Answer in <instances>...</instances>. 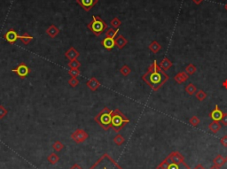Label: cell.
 I'll return each mask as SVG.
<instances>
[{
    "label": "cell",
    "instance_id": "cell-30",
    "mask_svg": "<svg viewBox=\"0 0 227 169\" xmlns=\"http://www.w3.org/2000/svg\"><path fill=\"white\" fill-rule=\"evenodd\" d=\"M195 96H196V98H197L199 101H203L204 99H206V98H207L206 92H204L202 90H197L196 93H195Z\"/></svg>",
    "mask_w": 227,
    "mask_h": 169
},
{
    "label": "cell",
    "instance_id": "cell-35",
    "mask_svg": "<svg viewBox=\"0 0 227 169\" xmlns=\"http://www.w3.org/2000/svg\"><path fill=\"white\" fill-rule=\"evenodd\" d=\"M69 84L71 86V87H76L77 85L79 84V80L77 79V78H73V77H71L70 79L69 80Z\"/></svg>",
    "mask_w": 227,
    "mask_h": 169
},
{
    "label": "cell",
    "instance_id": "cell-37",
    "mask_svg": "<svg viewBox=\"0 0 227 169\" xmlns=\"http://www.w3.org/2000/svg\"><path fill=\"white\" fill-rule=\"evenodd\" d=\"M8 114V111L5 109V106L0 105V119H3Z\"/></svg>",
    "mask_w": 227,
    "mask_h": 169
},
{
    "label": "cell",
    "instance_id": "cell-24",
    "mask_svg": "<svg viewBox=\"0 0 227 169\" xmlns=\"http://www.w3.org/2000/svg\"><path fill=\"white\" fill-rule=\"evenodd\" d=\"M119 29H108L106 31L105 35H106V37H111V38H114L115 39L116 38V35L118 34Z\"/></svg>",
    "mask_w": 227,
    "mask_h": 169
},
{
    "label": "cell",
    "instance_id": "cell-26",
    "mask_svg": "<svg viewBox=\"0 0 227 169\" xmlns=\"http://www.w3.org/2000/svg\"><path fill=\"white\" fill-rule=\"evenodd\" d=\"M124 142H125V139H124V136L121 135H116L114 137V143L116 144L117 146H121L122 144H124Z\"/></svg>",
    "mask_w": 227,
    "mask_h": 169
},
{
    "label": "cell",
    "instance_id": "cell-8",
    "mask_svg": "<svg viewBox=\"0 0 227 169\" xmlns=\"http://www.w3.org/2000/svg\"><path fill=\"white\" fill-rule=\"evenodd\" d=\"M12 72L16 74L20 78L23 79V78L27 77L29 75V74L30 73V67L26 65L25 63H20L15 68L12 70Z\"/></svg>",
    "mask_w": 227,
    "mask_h": 169
},
{
    "label": "cell",
    "instance_id": "cell-7",
    "mask_svg": "<svg viewBox=\"0 0 227 169\" xmlns=\"http://www.w3.org/2000/svg\"><path fill=\"white\" fill-rule=\"evenodd\" d=\"M88 137H89V135L87 134L84 129H76L74 133H72V135H71V139L73 140L74 142H75L76 144L84 143L88 139Z\"/></svg>",
    "mask_w": 227,
    "mask_h": 169
},
{
    "label": "cell",
    "instance_id": "cell-47",
    "mask_svg": "<svg viewBox=\"0 0 227 169\" xmlns=\"http://www.w3.org/2000/svg\"><path fill=\"white\" fill-rule=\"evenodd\" d=\"M225 159H226V162H227V157H226V158H225Z\"/></svg>",
    "mask_w": 227,
    "mask_h": 169
},
{
    "label": "cell",
    "instance_id": "cell-43",
    "mask_svg": "<svg viewBox=\"0 0 227 169\" xmlns=\"http://www.w3.org/2000/svg\"><path fill=\"white\" fill-rule=\"evenodd\" d=\"M222 85H223V87H224V89H226V90H227V79L225 80V81H224V82H223Z\"/></svg>",
    "mask_w": 227,
    "mask_h": 169
},
{
    "label": "cell",
    "instance_id": "cell-42",
    "mask_svg": "<svg viewBox=\"0 0 227 169\" xmlns=\"http://www.w3.org/2000/svg\"><path fill=\"white\" fill-rule=\"evenodd\" d=\"M193 169H205V167H204L202 164H198Z\"/></svg>",
    "mask_w": 227,
    "mask_h": 169
},
{
    "label": "cell",
    "instance_id": "cell-6",
    "mask_svg": "<svg viewBox=\"0 0 227 169\" xmlns=\"http://www.w3.org/2000/svg\"><path fill=\"white\" fill-rule=\"evenodd\" d=\"M156 169H191L186 163H174L168 157L156 166Z\"/></svg>",
    "mask_w": 227,
    "mask_h": 169
},
{
    "label": "cell",
    "instance_id": "cell-25",
    "mask_svg": "<svg viewBox=\"0 0 227 169\" xmlns=\"http://www.w3.org/2000/svg\"><path fill=\"white\" fill-rule=\"evenodd\" d=\"M185 91L187 92L188 95L193 96V94L196 93L197 88H196V86L194 84H193V83H189V84L186 85V87H185Z\"/></svg>",
    "mask_w": 227,
    "mask_h": 169
},
{
    "label": "cell",
    "instance_id": "cell-4",
    "mask_svg": "<svg viewBox=\"0 0 227 169\" xmlns=\"http://www.w3.org/2000/svg\"><path fill=\"white\" fill-rule=\"evenodd\" d=\"M112 110L108 107H104L98 114L95 116V121L104 130H108L111 128V119H112Z\"/></svg>",
    "mask_w": 227,
    "mask_h": 169
},
{
    "label": "cell",
    "instance_id": "cell-13",
    "mask_svg": "<svg viewBox=\"0 0 227 169\" xmlns=\"http://www.w3.org/2000/svg\"><path fill=\"white\" fill-rule=\"evenodd\" d=\"M168 158L170 161H172L174 163H182L185 162V158L180 152L178 151H173L169 155Z\"/></svg>",
    "mask_w": 227,
    "mask_h": 169
},
{
    "label": "cell",
    "instance_id": "cell-41",
    "mask_svg": "<svg viewBox=\"0 0 227 169\" xmlns=\"http://www.w3.org/2000/svg\"><path fill=\"white\" fill-rule=\"evenodd\" d=\"M69 169H83V167H82L80 165L75 164V165H73V166H71V167H70Z\"/></svg>",
    "mask_w": 227,
    "mask_h": 169
},
{
    "label": "cell",
    "instance_id": "cell-10",
    "mask_svg": "<svg viewBox=\"0 0 227 169\" xmlns=\"http://www.w3.org/2000/svg\"><path fill=\"white\" fill-rule=\"evenodd\" d=\"M4 38L7 43H9L11 45H14V43H16V41L20 38V35H18V33L14 29H10L5 33V35H4Z\"/></svg>",
    "mask_w": 227,
    "mask_h": 169
},
{
    "label": "cell",
    "instance_id": "cell-46",
    "mask_svg": "<svg viewBox=\"0 0 227 169\" xmlns=\"http://www.w3.org/2000/svg\"><path fill=\"white\" fill-rule=\"evenodd\" d=\"M225 8H226V10H227V5H226V6H225Z\"/></svg>",
    "mask_w": 227,
    "mask_h": 169
},
{
    "label": "cell",
    "instance_id": "cell-19",
    "mask_svg": "<svg viewBox=\"0 0 227 169\" xmlns=\"http://www.w3.org/2000/svg\"><path fill=\"white\" fill-rule=\"evenodd\" d=\"M172 65L173 63L170 61V60H169L167 57H165V58L161 61V63L159 64L160 67H161L163 70H169L171 66H172Z\"/></svg>",
    "mask_w": 227,
    "mask_h": 169
},
{
    "label": "cell",
    "instance_id": "cell-1",
    "mask_svg": "<svg viewBox=\"0 0 227 169\" xmlns=\"http://www.w3.org/2000/svg\"><path fill=\"white\" fill-rule=\"evenodd\" d=\"M142 80L154 91L157 90L169 80V75L157 64L156 60L149 66L147 72L142 76Z\"/></svg>",
    "mask_w": 227,
    "mask_h": 169
},
{
    "label": "cell",
    "instance_id": "cell-20",
    "mask_svg": "<svg viewBox=\"0 0 227 169\" xmlns=\"http://www.w3.org/2000/svg\"><path fill=\"white\" fill-rule=\"evenodd\" d=\"M208 129H209V130H210L212 133L216 134V133H217L219 130L222 129V125L220 124L218 121H214V120H213L212 122L208 125Z\"/></svg>",
    "mask_w": 227,
    "mask_h": 169
},
{
    "label": "cell",
    "instance_id": "cell-17",
    "mask_svg": "<svg viewBox=\"0 0 227 169\" xmlns=\"http://www.w3.org/2000/svg\"><path fill=\"white\" fill-rule=\"evenodd\" d=\"M46 34L49 35L51 38H54L59 34V29L55 25H51L46 29Z\"/></svg>",
    "mask_w": 227,
    "mask_h": 169
},
{
    "label": "cell",
    "instance_id": "cell-36",
    "mask_svg": "<svg viewBox=\"0 0 227 169\" xmlns=\"http://www.w3.org/2000/svg\"><path fill=\"white\" fill-rule=\"evenodd\" d=\"M174 80H175V82H178V84H182V83H184V82H185V81H184V79H183L182 75H181V74H180V73H178V75H175V77H174Z\"/></svg>",
    "mask_w": 227,
    "mask_h": 169
},
{
    "label": "cell",
    "instance_id": "cell-16",
    "mask_svg": "<svg viewBox=\"0 0 227 169\" xmlns=\"http://www.w3.org/2000/svg\"><path fill=\"white\" fill-rule=\"evenodd\" d=\"M115 46H117L119 50H122L123 48H124V46H126V45L128 44V40L126 39L123 35H119L115 39Z\"/></svg>",
    "mask_w": 227,
    "mask_h": 169
},
{
    "label": "cell",
    "instance_id": "cell-21",
    "mask_svg": "<svg viewBox=\"0 0 227 169\" xmlns=\"http://www.w3.org/2000/svg\"><path fill=\"white\" fill-rule=\"evenodd\" d=\"M225 163H226V159L225 158H224L222 155H217V157L213 159V164L219 167L223 166Z\"/></svg>",
    "mask_w": 227,
    "mask_h": 169
},
{
    "label": "cell",
    "instance_id": "cell-38",
    "mask_svg": "<svg viewBox=\"0 0 227 169\" xmlns=\"http://www.w3.org/2000/svg\"><path fill=\"white\" fill-rule=\"evenodd\" d=\"M220 143L222 144L223 146H224V147H227V135H224V136H223L222 138L220 139Z\"/></svg>",
    "mask_w": 227,
    "mask_h": 169
},
{
    "label": "cell",
    "instance_id": "cell-40",
    "mask_svg": "<svg viewBox=\"0 0 227 169\" xmlns=\"http://www.w3.org/2000/svg\"><path fill=\"white\" fill-rule=\"evenodd\" d=\"M221 123L224 126H227V114H224L222 119H221Z\"/></svg>",
    "mask_w": 227,
    "mask_h": 169
},
{
    "label": "cell",
    "instance_id": "cell-9",
    "mask_svg": "<svg viewBox=\"0 0 227 169\" xmlns=\"http://www.w3.org/2000/svg\"><path fill=\"white\" fill-rule=\"evenodd\" d=\"M99 0H76V3L86 12L91 10L98 4Z\"/></svg>",
    "mask_w": 227,
    "mask_h": 169
},
{
    "label": "cell",
    "instance_id": "cell-23",
    "mask_svg": "<svg viewBox=\"0 0 227 169\" xmlns=\"http://www.w3.org/2000/svg\"><path fill=\"white\" fill-rule=\"evenodd\" d=\"M47 160H48V162H49L50 164L56 165L59 162V155L56 154L54 152H53V153H51V154L47 157Z\"/></svg>",
    "mask_w": 227,
    "mask_h": 169
},
{
    "label": "cell",
    "instance_id": "cell-14",
    "mask_svg": "<svg viewBox=\"0 0 227 169\" xmlns=\"http://www.w3.org/2000/svg\"><path fill=\"white\" fill-rule=\"evenodd\" d=\"M101 45L106 50H111L115 46V41L114 38H111V37H105L101 41Z\"/></svg>",
    "mask_w": 227,
    "mask_h": 169
},
{
    "label": "cell",
    "instance_id": "cell-18",
    "mask_svg": "<svg viewBox=\"0 0 227 169\" xmlns=\"http://www.w3.org/2000/svg\"><path fill=\"white\" fill-rule=\"evenodd\" d=\"M148 49L151 50L153 53H158L162 50V46L157 41H153L150 45H148Z\"/></svg>",
    "mask_w": 227,
    "mask_h": 169
},
{
    "label": "cell",
    "instance_id": "cell-2",
    "mask_svg": "<svg viewBox=\"0 0 227 169\" xmlns=\"http://www.w3.org/2000/svg\"><path fill=\"white\" fill-rule=\"evenodd\" d=\"M89 169H124L108 154L104 153Z\"/></svg>",
    "mask_w": 227,
    "mask_h": 169
},
{
    "label": "cell",
    "instance_id": "cell-44",
    "mask_svg": "<svg viewBox=\"0 0 227 169\" xmlns=\"http://www.w3.org/2000/svg\"><path fill=\"white\" fill-rule=\"evenodd\" d=\"M209 169H221V167L217 166H215V165H214V166H211V167H210Z\"/></svg>",
    "mask_w": 227,
    "mask_h": 169
},
{
    "label": "cell",
    "instance_id": "cell-27",
    "mask_svg": "<svg viewBox=\"0 0 227 169\" xmlns=\"http://www.w3.org/2000/svg\"><path fill=\"white\" fill-rule=\"evenodd\" d=\"M64 144H62L60 141H56L54 144H53V149L56 152H59L60 151L64 149Z\"/></svg>",
    "mask_w": 227,
    "mask_h": 169
},
{
    "label": "cell",
    "instance_id": "cell-3",
    "mask_svg": "<svg viewBox=\"0 0 227 169\" xmlns=\"http://www.w3.org/2000/svg\"><path fill=\"white\" fill-rule=\"evenodd\" d=\"M129 122H130V119L119 109H114L112 112L111 128L113 129L114 132L118 133Z\"/></svg>",
    "mask_w": 227,
    "mask_h": 169
},
{
    "label": "cell",
    "instance_id": "cell-28",
    "mask_svg": "<svg viewBox=\"0 0 227 169\" xmlns=\"http://www.w3.org/2000/svg\"><path fill=\"white\" fill-rule=\"evenodd\" d=\"M68 65H69V67L70 69H79V67L81 66V63L77 60H72V61H69Z\"/></svg>",
    "mask_w": 227,
    "mask_h": 169
},
{
    "label": "cell",
    "instance_id": "cell-12",
    "mask_svg": "<svg viewBox=\"0 0 227 169\" xmlns=\"http://www.w3.org/2000/svg\"><path fill=\"white\" fill-rule=\"evenodd\" d=\"M79 56V52L77 51V50H76L75 47H70L69 50L66 51V53H65V57H66L69 61L77 60V58H78Z\"/></svg>",
    "mask_w": 227,
    "mask_h": 169
},
{
    "label": "cell",
    "instance_id": "cell-32",
    "mask_svg": "<svg viewBox=\"0 0 227 169\" xmlns=\"http://www.w3.org/2000/svg\"><path fill=\"white\" fill-rule=\"evenodd\" d=\"M111 25L113 28H114L115 29H117L120 26L122 25V21L120 20V19H118L117 17H114L113 20H111Z\"/></svg>",
    "mask_w": 227,
    "mask_h": 169
},
{
    "label": "cell",
    "instance_id": "cell-22",
    "mask_svg": "<svg viewBox=\"0 0 227 169\" xmlns=\"http://www.w3.org/2000/svg\"><path fill=\"white\" fill-rule=\"evenodd\" d=\"M19 39L21 41V43H22L23 45H29L30 42L33 40V36H31L29 33H25V34H23L22 35H20V38H19Z\"/></svg>",
    "mask_w": 227,
    "mask_h": 169
},
{
    "label": "cell",
    "instance_id": "cell-45",
    "mask_svg": "<svg viewBox=\"0 0 227 169\" xmlns=\"http://www.w3.org/2000/svg\"><path fill=\"white\" fill-rule=\"evenodd\" d=\"M193 1H194L195 3H197V4H200V3H201V2H202V0H193Z\"/></svg>",
    "mask_w": 227,
    "mask_h": 169
},
{
    "label": "cell",
    "instance_id": "cell-29",
    "mask_svg": "<svg viewBox=\"0 0 227 169\" xmlns=\"http://www.w3.org/2000/svg\"><path fill=\"white\" fill-rule=\"evenodd\" d=\"M196 71H197V68H196V66L193 65V64H189V65L186 66V67H185V72H186L189 75H194V74L196 73Z\"/></svg>",
    "mask_w": 227,
    "mask_h": 169
},
{
    "label": "cell",
    "instance_id": "cell-34",
    "mask_svg": "<svg viewBox=\"0 0 227 169\" xmlns=\"http://www.w3.org/2000/svg\"><path fill=\"white\" fill-rule=\"evenodd\" d=\"M189 123L193 126V127H197L198 125L200 124V119L197 116H193L191 119H189Z\"/></svg>",
    "mask_w": 227,
    "mask_h": 169
},
{
    "label": "cell",
    "instance_id": "cell-15",
    "mask_svg": "<svg viewBox=\"0 0 227 169\" xmlns=\"http://www.w3.org/2000/svg\"><path fill=\"white\" fill-rule=\"evenodd\" d=\"M87 87L89 88L91 91H96L100 87V82L95 77H91V79L87 82Z\"/></svg>",
    "mask_w": 227,
    "mask_h": 169
},
{
    "label": "cell",
    "instance_id": "cell-5",
    "mask_svg": "<svg viewBox=\"0 0 227 169\" xmlns=\"http://www.w3.org/2000/svg\"><path fill=\"white\" fill-rule=\"evenodd\" d=\"M87 27L93 33L94 35L99 36L102 33H104L107 30L108 24L99 16H95L94 15L93 17H92V20L87 25Z\"/></svg>",
    "mask_w": 227,
    "mask_h": 169
},
{
    "label": "cell",
    "instance_id": "cell-11",
    "mask_svg": "<svg viewBox=\"0 0 227 169\" xmlns=\"http://www.w3.org/2000/svg\"><path fill=\"white\" fill-rule=\"evenodd\" d=\"M223 115H224V113H223V111L219 107H218V105H216L215 106V109L213 110L212 112L209 114V117L211 118L212 120L214 121H221V119H222V117Z\"/></svg>",
    "mask_w": 227,
    "mask_h": 169
},
{
    "label": "cell",
    "instance_id": "cell-33",
    "mask_svg": "<svg viewBox=\"0 0 227 169\" xmlns=\"http://www.w3.org/2000/svg\"><path fill=\"white\" fill-rule=\"evenodd\" d=\"M69 75L73 78H77L78 76L81 75V72L79 71V69H69Z\"/></svg>",
    "mask_w": 227,
    "mask_h": 169
},
{
    "label": "cell",
    "instance_id": "cell-39",
    "mask_svg": "<svg viewBox=\"0 0 227 169\" xmlns=\"http://www.w3.org/2000/svg\"><path fill=\"white\" fill-rule=\"evenodd\" d=\"M180 74H181V75H182L183 79H184L185 82H186V81L189 79V75H188L185 71H182V72H180Z\"/></svg>",
    "mask_w": 227,
    "mask_h": 169
},
{
    "label": "cell",
    "instance_id": "cell-31",
    "mask_svg": "<svg viewBox=\"0 0 227 169\" xmlns=\"http://www.w3.org/2000/svg\"><path fill=\"white\" fill-rule=\"evenodd\" d=\"M120 73H121V75H124V76H128L131 73V69L129 67V66L124 65L120 69Z\"/></svg>",
    "mask_w": 227,
    "mask_h": 169
}]
</instances>
